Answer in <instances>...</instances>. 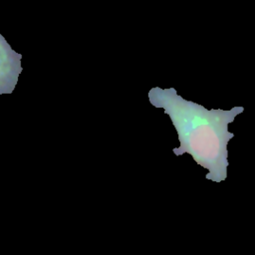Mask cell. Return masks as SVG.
<instances>
[{
	"instance_id": "6da1fadb",
	"label": "cell",
	"mask_w": 255,
	"mask_h": 255,
	"mask_svg": "<svg viewBox=\"0 0 255 255\" xmlns=\"http://www.w3.org/2000/svg\"><path fill=\"white\" fill-rule=\"evenodd\" d=\"M148 100L153 107L163 109L177 131L180 144L172 149L173 153L176 156L189 153L197 164L208 169L206 179L224 181L229 164L227 144L234 137V133L228 131V125L243 113L244 108L207 110L183 99L174 88H152Z\"/></svg>"
},
{
	"instance_id": "7a4b0ae2",
	"label": "cell",
	"mask_w": 255,
	"mask_h": 255,
	"mask_svg": "<svg viewBox=\"0 0 255 255\" xmlns=\"http://www.w3.org/2000/svg\"><path fill=\"white\" fill-rule=\"evenodd\" d=\"M21 71V55L0 35V95L13 92Z\"/></svg>"
}]
</instances>
